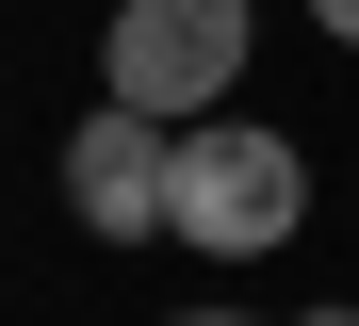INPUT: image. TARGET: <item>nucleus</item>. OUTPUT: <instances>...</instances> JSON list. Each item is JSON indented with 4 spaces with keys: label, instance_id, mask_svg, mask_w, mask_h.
<instances>
[{
    "label": "nucleus",
    "instance_id": "f257e3e1",
    "mask_svg": "<svg viewBox=\"0 0 359 326\" xmlns=\"http://www.w3.org/2000/svg\"><path fill=\"white\" fill-rule=\"evenodd\" d=\"M163 229L196 245V261H278L294 229H311V163H294V130L196 114V130H180V179H163Z\"/></svg>",
    "mask_w": 359,
    "mask_h": 326
},
{
    "label": "nucleus",
    "instance_id": "f03ea898",
    "mask_svg": "<svg viewBox=\"0 0 359 326\" xmlns=\"http://www.w3.org/2000/svg\"><path fill=\"white\" fill-rule=\"evenodd\" d=\"M245 49H262V0H114V33H98V98L196 130V114H229Z\"/></svg>",
    "mask_w": 359,
    "mask_h": 326
},
{
    "label": "nucleus",
    "instance_id": "7ed1b4c3",
    "mask_svg": "<svg viewBox=\"0 0 359 326\" xmlns=\"http://www.w3.org/2000/svg\"><path fill=\"white\" fill-rule=\"evenodd\" d=\"M163 179H180V130H163V114L98 98V114L66 130V212H82L98 245H163Z\"/></svg>",
    "mask_w": 359,
    "mask_h": 326
},
{
    "label": "nucleus",
    "instance_id": "20e7f679",
    "mask_svg": "<svg viewBox=\"0 0 359 326\" xmlns=\"http://www.w3.org/2000/svg\"><path fill=\"white\" fill-rule=\"evenodd\" d=\"M311 33H343V49H359V0H311Z\"/></svg>",
    "mask_w": 359,
    "mask_h": 326
},
{
    "label": "nucleus",
    "instance_id": "39448f33",
    "mask_svg": "<svg viewBox=\"0 0 359 326\" xmlns=\"http://www.w3.org/2000/svg\"><path fill=\"white\" fill-rule=\"evenodd\" d=\"M180 326H245V310H180Z\"/></svg>",
    "mask_w": 359,
    "mask_h": 326
},
{
    "label": "nucleus",
    "instance_id": "423d86ee",
    "mask_svg": "<svg viewBox=\"0 0 359 326\" xmlns=\"http://www.w3.org/2000/svg\"><path fill=\"white\" fill-rule=\"evenodd\" d=\"M294 326H359V310H294Z\"/></svg>",
    "mask_w": 359,
    "mask_h": 326
}]
</instances>
